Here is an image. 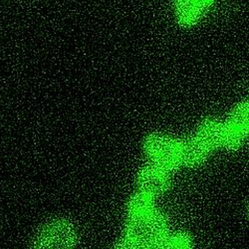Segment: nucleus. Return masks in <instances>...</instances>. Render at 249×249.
<instances>
[{"label":"nucleus","mask_w":249,"mask_h":249,"mask_svg":"<svg viewBox=\"0 0 249 249\" xmlns=\"http://www.w3.org/2000/svg\"><path fill=\"white\" fill-rule=\"evenodd\" d=\"M168 224L164 216L152 212L136 219H130L127 235L137 240L142 246L159 244L167 237Z\"/></svg>","instance_id":"obj_1"},{"label":"nucleus","mask_w":249,"mask_h":249,"mask_svg":"<svg viewBox=\"0 0 249 249\" xmlns=\"http://www.w3.org/2000/svg\"><path fill=\"white\" fill-rule=\"evenodd\" d=\"M76 232L73 225L65 219H57L39 231L32 249H74Z\"/></svg>","instance_id":"obj_2"},{"label":"nucleus","mask_w":249,"mask_h":249,"mask_svg":"<svg viewBox=\"0 0 249 249\" xmlns=\"http://www.w3.org/2000/svg\"><path fill=\"white\" fill-rule=\"evenodd\" d=\"M144 151L155 164L168 171L180 163L179 144L169 136H150L144 142Z\"/></svg>","instance_id":"obj_3"},{"label":"nucleus","mask_w":249,"mask_h":249,"mask_svg":"<svg viewBox=\"0 0 249 249\" xmlns=\"http://www.w3.org/2000/svg\"><path fill=\"white\" fill-rule=\"evenodd\" d=\"M248 127L247 102L239 104L231 112L227 124L224 126V144L230 149H237L242 144Z\"/></svg>","instance_id":"obj_4"},{"label":"nucleus","mask_w":249,"mask_h":249,"mask_svg":"<svg viewBox=\"0 0 249 249\" xmlns=\"http://www.w3.org/2000/svg\"><path fill=\"white\" fill-rule=\"evenodd\" d=\"M138 183L143 194H147L151 196L160 195L168 189V170L155 163L144 167L139 175Z\"/></svg>","instance_id":"obj_5"},{"label":"nucleus","mask_w":249,"mask_h":249,"mask_svg":"<svg viewBox=\"0 0 249 249\" xmlns=\"http://www.w3.org/2000/svg\"><path fill=\"white\" fill-rule=\"evenodd\" d=\"M213 4V0H178L176 18L183 27L197 24Z\"/></svg>","instance_id":"obj_6"},{"label":"nucleus","mask_w":249,"mask_h":249,"mask_svg":"<svg viewBox=\"0 0 249 249\" xmlns=\"http://www.w3.org/2000/svg\"><path fill=\"white\" fill-rule=\"evenodd\" d=\"M196 140L209 152L215 150L224 144V126L216 120H205L198 128Z\"/></svg>","instance_id":"obj_7"},{"label":"nucleus","mask_w":249,"mask_h":249,"mask_svg":"<svg viewBox=\"0 0 249 249\" xmlns=\"http://www.w3.org/2000/svg\"><path fill=\"white\" fill-rule=\"evenodd\" d=\"M179 144V161L188 167L200 164L207 157L209 151L196 139L184 141Z\"/></svg>","instance_id":"obj_8"},{"label":"nucleus","mask_w":249,"mask_h":249,"mask_svg":"<svg viewBox=\"0 0 249 249\" xmlns=\"http://www.w3.org/2000/svg\"><path fill=\"white\" fill-rule=\"evenodd\" d=\"M153 199L147 194H139L135 196L128 206V217L130 219L140 218L153 212Z\"/></svg>","instance_id":"obj_9"},{"label":"nucleus","mask_w":249,"mask_h":249,"mask_svg":"<svg viewBox=\"0 0 249 249\" xmlns=\"http://www.w3.org/2000/svg\"><path fill=\"white\" fill-rule=\"evenodd\" d=\"M160 249H192L190 238L185 234H176L171 237H165L160 243Z\"/></svg>","instance_id":"obj_10"},{"label":"nucleus","mask_w":249,"mask_h":249,"mask_svg":"<svg viewBox=\"0 0 249 249\" xmlns=\"http://www.w3.org/2000/svg\"><path fill=\"white\" fill-rule=\"evenodd\" d=\"M141 248H142V245L137 240H135L129 235H126L117 243L114 249H141Z\"/></svg>","instance_id":"obj_11"},{"label":"nucleus","mask_w":249,"mask_h":249,"mask_svg":"<svg viewBox=\"0 0 249 249\" xmlns=\"http://www.w3.org/2000/svg\"><path fill=\"white\" fill-rule=\"evenodd\" d=\"M141 249H160V243L159 244H150V245H143Z\"/></svg>","instance_id":"obj_12"},{"label":"nucleus","mask_w":249,"mask_h":249,"mask_svg":"<svg viewBox=\"0 0 249 249\" xmlns=\"http://www.w3.org/2000/svg\"><path fill=\"white\" fill-rule=\"evenodd\" d=\"M176 1H178V0H175V2H176Z\"/></svg>","instance_id":"obj_13"}]
</instances>
